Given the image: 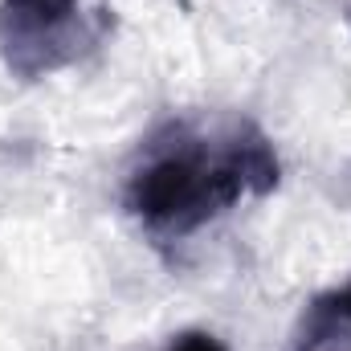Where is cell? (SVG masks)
Returning a JSON list of instances; mask_svg holds the SVG:
<instances>
[{
    "label": "cell",
    "instance_id": "obj_2",
    "mask_svg": "<svg viewBox=\"0 0 351 351\" xmlns=\"http://www.w3.org/2000/svg\"><path fill=\"white\" fill-rule=\"evenodd\" d=\"M102 33L106 12L94 0H0V58L25 82L74 66Z\"/></svg>",
    "mask_w": 351,
    "mask_h": 351
},
{
    "label": "cell",
    "instance_id": "obj_1",
    "mask_svg": "<svg viewBox=\"0 0 351 351\" xmlns=\"http://www.w3.org/2000/svg\"><path fill=\"white\" fill-rule=\"evenodd\" d=\"M278 152L245 119L225 127H172L131 168L123 200L152 233L184 237L225 217L245 196L278 188Z\"/></svg>",
    "mask_w": 351,
    "mask_h": 351
},
{
    "label": "cell",
    "instance_id": "obj_4",
    "mask_svg": "<svg viewBox=\"0 0 351 351\" xmlns=\"http://www.w3.org/2000/svg\"><path fill=\"white\" fill-rule=\"evenodd\" d=\"M168 351H229V348L217 335H208V331H184L180 339H172Z\"/></svg>",
    "mask_w": 351,
    "mask_h": 351
},
{
    "label": "cell",
    "instance_id": "obj_3",
    "mask_svg": "<svg viewBox=\"0 0 351 351\" xmlns=\"http://www.w3.org/2000/svg\"><path fill=\"white\" fill-rule=\"evenodd\" d=\"M294 351H351V282L319 294L306 306Z\"/></svg>",
    "mask_w": 351,
    "mask_h": 351
}]
</instances>
